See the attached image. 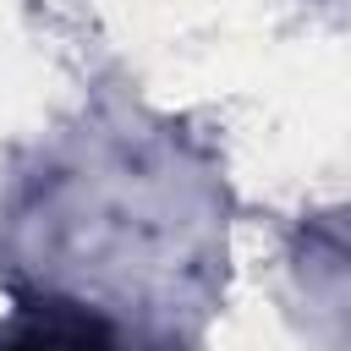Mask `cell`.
Instances as JSON below:
<instances>
[{
    "instance_id": "1",
    "label": "cell",
    "mask_w": 351,
    "mask_h": 351,
    "mask_svg": "<svg viewBox=\"0 0 351 351\" xmlns=\"http://www.w3.org/2000/svg\"><path fill=\"white\" fill-rule=\"evenodd\" d=\"M0 351H110V335L99 318L71 313V307H44L22 329L0 340Z\"/></svg>"
}]
</instances>
